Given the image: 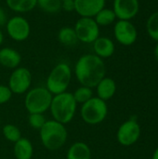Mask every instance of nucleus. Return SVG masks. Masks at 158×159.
<instances>
[{
  "instance_id": "nucleus-1",
  "label": "nucleus",
  "mask_w": 158,
  "mask_h": 159,
  "mask_svg": "<svg viewBox=\"0 0 158 159\" xmlns=\"http://www.w3.org/2000/svg\"><path fill=\"white\" fill-rule=\"evenodd\" d=\"M74 74L81 86L93 89L105 77L106 66L103 60L97 55L85 54L77 60L74 66Z\"/></svg>"
},
{
  "instance_id": "nucleus-2",
  "label": "nucleus",
  "mask_w": 158,
  "mask_h": 159,
  "mask_svg": "<svg viewBox=\"0 0 158 159\" xmlns=\"http://www.w3.org/2000/svg\"><path fill=\"white\" fill-rule=\"evenodd\" d=\"M76 109L77 103L71 92L53 95L49 107L53 120L66 125L74 119Z\"/></svg>"
},
{
  "instance_id": "nucleus-3",
  "label": "nucleus",
  "mask_w": 158,
  "mask_h": 159,
  "mask_svg": "<svg viewBox=\"0 0 158 159\" xmlns=\"http://www.w3.org/2000/svg\"><path fill=\"white\" fill-rule=\"evenodd\" d=\"M42 145L49 151H57L64 146L68 138L65 125L53 119L47 120L39 130Z\"/></svg>"
},
{
  "instance_id": "nucleus-4",
  "label": "nucleus",
  "mask_w": 158,
  "mask_h": 159,
  "mask_svg": "<svg viewBox=\"0 0 158 159\" xmlns=\"http://www.w3.org/2000/svg\"><path fill=\"white\" fill-rule=\"evenodd\" d=\"M72 75L70 65L66 62H60L48 74L46 88L52 95L66 92L72 80Z\"/></svg>"
},
{
  "instance_id": "nucleus-5",
  "label": "nucleus",
  "mask_w": 158,
  "mask_h": 159,
  "mask_svg": "<svg viewBox=\"0 0 158 159\" xmlns=\"http://www.w3.org/2000/svg\"><path fill=\"white\" fill-rule=\"evenodd\" d=\"M53 95L46 87H36L26 92L24 105L29 114H44L49 110Z\"/></svg>"
},
{
  "instance_id": "nucleus-6",
  "label": "nucleus",
  "mask_w": 158,
  "mask_h": 159,
  "mask_svg": "<svg viewBox=\"0 0 158 159\" xmlns=\"http://www.w3.org/2000/svg\"><path fill=\"white\" fill-rule=\"evenodd\" d=\"M108 115V106L106 102L98 97H92L89 101L81 105L80 116L83 121L91 126L102 123Z\"/></svg>"
},
{
  "instance_id": "nucleus-7",
  "label": "nucleus",
  "mask_w": 158,
  "mask_h": 159,
  "mask_svg": "<svg viewBox=\"0 0 158 159\" xmlns=\"http://www.w3.org/2000/svg\"><path fill=\"white\" fill-rule=\"evenodd\" d=\"M77 39L85 44H92L100 36V26L93 18L81 17L74 27Z\"/></svg>"
},
{
  "instance_id": "nucleus-8",
  "label": "nucleus",
  "mask_w": 158,
  "mask_h": 159,
  "mask_svg": "<svg viewBox=\"0 0 158 159\" xmlns=\"http://www.w3.org/2000/svg\"><path fill=\"white\" fill-rule=\"evenodd\" d=\"M141 126L135 118L123 122L117 129L116 140L120 145L129 147L135 144L141 137Z\"/></svg>"
},
{
  "instance_id": "nucleus-9",
  "label": "nucleus",
  "mask_w": 158,
  "mask_h": 159,
  "mask_svg": "<svg viewBox=\"0 0 158 159\" xmlns=\"http://www.w3.org/2000/svg\"><path fill=\"white\" fill-rule=\"evenodd\" d=\"M32 84V74L25 67H18L11 73L7 87L12 94L21 95L26 93Z\"/></svg>"
},
{
  "instance_id": "nucleus-10",
  "label": "nucleus",
  "mask_w": 158,
  "mask_h": 159,
  "mask_svg": "<svg viewBox=\"0 0 158 159\" xmlns=\"http://www.w3.org/2000/svg\"><path fill=\"white\" fill-rule=\"evenodd\" d=\"M6 28L9 37L17 42L26 40L31 33L29 21L22 16H14L7 20Z\"/></svg>"
},
{
  "instance_id": "nucleus-11",
  "label": "nucleus",
  "mask_w": 158,
  "mask_h": 159,
  "mask_svg": "<svg viewBox=\"0 0 158 159\" xmlns=\"http://www.w3.org/2000/svg\"><path fill=\"white\" fill-rule=\"evenodd\" d=\"M114 34L116 41L123 46H131L138 38V31L130 20H118L114 27Z\"/></svg>"
},
{
  "instance_id": "nucleus-12",
  "label": "nucleus",
  "mask_w": 158,
  "mask_h": 159,
  "mask_svg": "<svg viewBox=\"0 0 158 159\" xmlns=\"http://www.w3.org/2000/svg\"><path fill=\"white\" fill-rule=\"evenodd\" d=\"M139 9V0H114L113 10L118 20H130L136 17Z\"/></svg>"
},
{
  "instance_id": "nucleus-13",
  "label": "nucleus",
  "mask_w": 158,
  "mask_h": 159,
  "mask_svg": "<svg viewBox=\"0 0 158 159\" xmlns=\"http://www.w3.org/2000/svg\"><path fill=\"white\" fill-rule=\"evenodd\" d=\"M74 11L80 17L94 18L96 14L105 7V0H74Z\"/></svg>"
},
{
  "instance_id": "nucleus-14",
  "label": "nucleus",
  "mask_w": 158,
  "mask_h": 159,
  "mask_svg": "<svg viewBox=\"0 0 158 159\" xmlns=\"http://www.w3.org/2000/svg\"><path fill=\"white\" fill-rule=\"evenodd\" d=\"M94 54L101 59H106L113 56L115 53V43L112 39L105 36H99L93 43Z\"/></svg>"
},
{
  "instance_id": "nucleus-15",
  "label": "nucleus",
  "mask_w": 158,
  "mask_h": 159,
  "mask_svg": "<svg viewBox=\"0 0 158 159\" xmlns=\"http://www.w3.org/2000/svg\"><path fill=\"white\" fill-rule=\"evenodd\" d=\"M21 62L20 54L12 48H3L0 49V65L7 69H16Z\"/></svg>"
},
{
  "instance_id": "nucleus-16",
  "label": "nucleus",
  "mask_w": 158,
  "mask_h": 159,
  "mask_svg": "<svg viewBox=\"0 0 158 159\" xmlns=\"http://www.w3.org/2000/svg\"><path fill=\"white\" fill-rule=\"evenodd\" d=\"M97 97L107 102L112 99L116 92V83L111 77H103L96 86Z\"/></svg>"
},
{
  "instance_id": "nucleus-17",
  "label": "nucleus",
  "mask_w": 158,
  "mask_h": 159,
  "mask_svg": "<svg viewBox=\"0 0 158 159\" xmlns=\"http://www.w3.org/2000/svg\"><path fill=\"white\" fill-rule=\"evenodd\" d=\"M13 155L16 159H32L34 146L31 141L21 137L13 145Z\"/></svg>"
},
{
  "instance_id": "nucleus-18",
  "label": "nucleus",
  "mask_w": 158,
  "mask_h": 159,
  "mask_svg": "<svg viewBox=\"0 0 158 159\" xmlns=\"http://www.w3.org/2000/svg\"><path fill=\"white\" fill-rule=\"evenodd\" d=\"M66 159H91L90 147L83 142L74 143L67 151Z\"/></svg>"
},
{
  "instance_id": "nucleus-19",
  "label": "nucleus",
  "mask_w": 158,
  "mask_h": 159,
  "mask_svg": "<svg viewBox=\"0 0 158 159\" xmlns=\"http://www.w3.org/2000/svg\"><path fill=\"white\" fill-rule=\"evenodd\" d=\"M6 4L9 9L15 12L25 13L37 7V0H6Z\"/></svg>"
},
{
  "instance_id": "nucleus-20",
  "label": "nucleus",
  "mask_w": 158,
  "mask_h": 159,
  "mask_svg": "<svg viewBox=\"0 0 158 159\" xmlns=\"http://www.w3.org/2000/svg\"><path fill=\"white\" fill-rule=\"evenodd\" d=\"M58 40L61 44H62L64 46H68V47L74 46L78 42L74 29L73 27H69V26L62 27L59 31Z\"/></svg>"
},
{
  "instance_id": "nucleus-21",
  "label": "nucleus",
  "mask_w": 158,
  "mask_h": 159,
  "mask_svg": "<svg viewBox=\"0 0 158 159\" xmlns=\"http://www.w3.org/2000/svg\"><path fill=\"white\" fill-rule=\"evenodd\" d=\"M99 26H108L114 23L116 20V16L113 9L103 7L93 18Z\"/></svg>"
},
{
  "instance_id": "nucleus-22",
  "label": "nucleus",
  "mask_w": 158,
  "mask_h": 159,
  "mask_svg": "<svg viewBox=\"0 0 158 159\" xmlns=\"http://www.w3.org/2000/svg\"><path fill=\"white\" fill-rule=\"evenodd\" d=\"M2 133L4 138L12 143H15L22 137L20 129L13 124H6L2 128Z\"/></svg>"
},
{
  "instance_id": "nucleus-23",
  "label": "nucleus",
  "mask_w": 158,
  "mask_h": 159,
  "mask_svg": "<svg viewBox=\"0 0 158 159\" xmlns=\"http://www.w3.org/2000/svg\"><path fill=\"white\" fill-rule=\"evenodd\" d=\"M73 97L75 100L76 103L78 104H84L88 101H89L93 97V91L92 89L86 87V86H80L77 88L73 93Z\"/></svg>"
},
{
  "instance_id": "nucleus-24",
  "label": "nucleus",
  "mask_w": 158,
  "mask_h": 159,
  "mask_svg": "<svg viewBox=\"0 0 158 159\" xmlns=\"http://www.w3.org/2000/svg\"><path fill=\"white\" fill-rule=\"evenodd\" d=\"M37 6L47 13L55 14L61 9V0H37Z\"/></svg>"
},
{
  "instance_id": "nucleus-25",
  "label": "nucleus",
  "mask_w": 158,
  "mask_h": 159,
  "mask_svg": "<svg viewBox=\"0 0 158 159\" xmlns=\"http://www.w3.org/2000/svg\"><path fill=\"white\" fill-rule=\"evenodd\" d=\"M146 29L149 36L153 40L158 42V11L154 12L148 18L146 22Z\"/></svg>"
},
{
  "instance_id": "nucleus-26",
  "label": "nucleus",
  "mask_w": 158,
  "mask_h": 159,
  "mask_svg": "<svg viewBox=\"0 0 158 159\" xmlns=\"http://www.w3.org/2000/svg\"><path fill=\"white\" fill-rule=\"evenodd\" d=\"M47 122V119L44 114H29L28 116V123L31 128L36 130H40L42 127Z\"/></svg>"
},
{
  "instance_id": "nucleus-27",
  "label": "nucleus",
  "mask_w": 158,
  "mask_h": 159,
  "mask_svg": "<svg viewBox=\"0 0 158 159\" xmlns=\"http://www.w3.org/2000/svg\"><path fill=\"white\" fill-rule=\"evenodd\" d=\"M12 97V92L7 86L0 84V105L9 102Z\"/></svg>"
},
{
  "instance_id": "nucleus-28",
  "label": "nucleus",
  "mask_w": 158,
  "mask_h": 159,
  "mask_svg": "<svg viewBox=\"0 0 158 159\" xmlns=\"http://www.w3.org/2000/svg\"><path fill=\"white\" fill-rule=\"evenodd\" d=\"M61 9L67 12H71L74 10V0H67L61 2Z\"/></svg>"
},
{
  "instance_id": "nucleus-29",
  "label": "nucleus",
  "mask_w": 158,
  "mask_h": 159,
  "mask_svg": "<svg viewBox=\"0 0 158 159\" xmlns=\"http://www.w3.org/2000/svg\"><path fill=\"white\" fill-rule=\"evenodd\" d=\"M7 21V14L4 11V9L0 7V27L3 26V25H6Z\"/></svg>"
},
{
  "instance_id": "nucleus-30",
  "label": "nucleus",
  "mask_w": 158,
  "mask_h": 159,
  "mask_svg": "<svg viewBox=\"0 0 158 159\" xmlns=\"http://www.w3.org/2000/svg\"><path fill=\"white\" fill-rule=\"evenodd\" d=\"M155 57H156V60L158 62V43L156 44V48H155Z\"/></svg>"
},
{
  "instance_id": "nucleus-31",
  "label": "nucleus",
  "mask_w": 158,
  "mask_h": 159,
  "mask_svg": "<svg viewBox=\"0 0 158 159\" xmlns=\"http://www.w3.org/2000/svg\"><path fill=\"white\" fill-rule=\"evenodd\" d=\"M152 159H158V147L155 150V152L153 154V157H152Z\"/></svg>"
},
{
  "instance_id": "nucleus-32",
  "label": "nucleus",
  "mask_w": 158,
  "mask_h": 159,
  "mask_svg": "<svg viewBox=\"0 0 158 159\" xmlns=\"http://www.w3.org/2000/svg\"><path fill=\"white\" fill-rule=\"evenodd\" d=\"M3 40H4V34H3V33H2V31H1V29H0V46H1L2 43H3Z\"/></svg>"
},
{
  "instance_id": "nucleus-33",
  "label": "nucleus",
  "mask_w": 158,
  "mask_h": 159,
  "mask_svg": "<svg viewBox=\"0 0 158 159\" xmlns=\"http://www.w3.org/2000/svg\"><path fill=\"white\" fill-rule=\"evenodd\" d=\"M61 2H62V1H67V0H61Z\"/></svg>"
},
{
  "instance_id": "nucleus-34",
  "label": "nucleus",
  "mask_w": 158,
  "mask_h": 159,
  "mask_svg": "<svg viewBox=\"0 0 158 159\" xmlns=\"http://www.w3.org/2000/svg\"><path fill=\"white\" fill-rule=\"evenodd\" d=\"M157 1H158V0H157Z\"/></svg>"
}]
</instances>
